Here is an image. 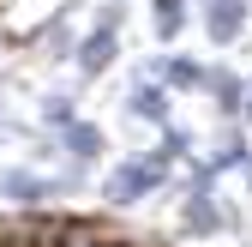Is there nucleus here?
<instances>
[{"instance_id":"1","label":"nucleus","mask_w":252,"mask_h":247,"mask_svg":"<svg viewBox=\"0 0 252 247\" xmlns=\"http://www.w3.org/2000/svg\"><path fill=\"white\" fill-rule=\"evenodd\" d=\"M162 187H174V163H168L156 145H150V151H126V157L108 163V175L96 181V193H102L108 211H132V205L156 199Z\"/></svg>"},{"instance_id":"2","label":"nucleus","mask_w":252,"mask_h":247,"mask_svg":"<svg viewBox=\"0 0 252 247\" xmlns=\"http://www.w3.org/2000/svg\"><path fill=\"white\" fill-rule=\"evenodd\" d=\"M144 73L156 84H168V97H204V73H210V60L198 54H186V48H156L144 60Z\"/></svg>"},{"instance_id":"3","label":"nucleus","mask_w":252,"mask_h":247,"mask_svg":"<svg viewBox=\"0 0 252 247\" xmlns=\"http://www.w3.org/2000/svg\"><path fill=\"white\" fill-rule=\"evenodd\" d=\"M174 235H180V241H210V235H228V199H222V193H180Z\"/></svg>"},{"instance_id":"4","label":"nucleus","mask_w":252,"mask_h":247,"mask_svg":"<svg viewBox=\"0 0 252 247\" xmlns=\"http://www.w3.org/2000/svg\"><path fill=\"white\" fill-rule=\"evenodd\" d=\"M0 199L12 211H42V205H60V187H54V175L30 169V163H6L0 169Z\"/></svg>"},{"instance_id":"5","label":"nucleus","mask_w":252,"mask_h":247,"mask_svg":"<svg viewBox=\"0 0 252 247\" xmlns=\"http://www.w3.org/2000/svg\"><path fill=\"white\" fill-rule=\"evenodd\" d=\"M192 6H198V24H204L210 48H234L252 30V0H192Z\"/></svg>"},{"instance_id":"6","label":"nucleus","mask_w":252,"mask_h":247,"mask_svg":"<svg viewBox=\"0 0 252 247\" xmlns=\"http://www.w3.org/2000/svg\"><path fill=\"white\" fill-rule=\"evenodd\" d=\"M126 115H132L138 127L162 133L168 121H174V97H168V84H156V79L138 67V73H132V90H126Z\"/></svg>"},{"instance_id":"7","label":"nucleus","mask_w":252,"mask_h":247,"mask_svg":"<svg viewBox=\"0 0 252 247\" xmlns=\"http://www.w3.org/2000/svg\"><path fill=\"white\" fill-rule=\"evenodd\" d=\"M246 73L240 67H228V60H210V73H204V103L216 109V121H240V109H246Z\"/></svg>"},{"instance_id":"8","label":"nucleus","mask_w":252,"mask_h":247,"mask_svg":"<svg viewBox=\"0 0 252 247\" xmlns=\"http://www.w3.org/2000/svg\"><path fill=\"white\" fill-rule=\"evenodd\" d=\"M120 60V30L108 24H90L84 37H78V54H72V67H78V84H96L108 67Z\"/></svg>"},{"instance_id":"9","label":"nucleus","mask_w":252,"mask_h":247,"mask_svg":"<svg viewBox=\"0 0 252 247\" xmlns=\"http://www.w3.org/2000/svg\"><path fill=\"white\" fill-rule=\"evenodd\" d=\"M54 145H60V163H78V169H90V163H102V151H108V133H102L90 115H78L66 133H54Z\"/></svg>"},{"instance_id":"10","label":"nucleus","mask_w":252,"mask_h":247,"mask_svg":"<svg viewBox=\"0 0 252 247\" xmlns=\"http://www.w3.org/2000/svg\"><path fill=\"white\" fill-rule=\"evenodd\" d=\"M192 24V0H150V37L156 48H174Z\"/></svg>"},{"instance_id":"11","label":"nucleus","mask_w":252,"mask_h":247,"mask_svg":"<svg viewBox=\"0 0 252 247\" xmlns=\"http://www.w3.org/2000/svg\"><path fill=\"white\" fill-rule=\"evenodd\" d=\"M78 37H84V30H78L72 18H60V12L36 24V48H42L48 60H66V67H72V54H78Z\"/></svg>"},{"instance_id":"12","label":"nucleus","mask_w":252,"mask_h":247,"mask_svg":"<svg viewBox=\"0 0 252 247\" xmlns=\"http://www.w3.org/2000/svg\"><path fill=\"white\" fill-rule=\"evenodd\" d=\"M72 121H78V97H72V90H42V97H36V127H42L48 139L66 133Z\"/></svg>"},{"instance_id":"13","label":"nucleus","mask_w":252,"mask_h":247,"mask_svg":"<svg viewBox=\"0 0 252 247\" xmlns=\"http://www.w3.org/2000/svg\"><path fill=\"white\" fill-rule=\"evenodd\" d=\"M210 157L222 163V169H234V175L252 163V139H246L240 121H222V133H216V151H210Z\"/></svg>"},{"instance_id":"14","label":"nucleus","mask_w":252,"mask_h":247,"mask_svg":"<svg viewBox=\"0 0 252 247\" xmlns=\"http://www.w3.org/2000/svg\"><path fill=\"white\" fill-rule=\"evenodd\" d=\"M156 151H162L168 163H186V157H198V139H192V127H180V121H168V127L156 133Z\"/></svg>"},{"instance_id":"15","label":"nucleus","mask_w":252,"mask_h":247,"mask_svg":"<svg viewBox=\"0 0 252 247\" xmlns=\"http://www.w3.org/2000/svg\"><path fill=\"white\" fill-rule=\"evenodd\" d=\"M90 24H108V30H126V0H102L96 6V18Z\"/></svg>"},{"instance_id":"16","label":"nucleus","mask_w":252,"mask_h":247,"mask_svg":"<svg viewBox=\"0 0 252 247\" xmlns=\"http://www.w3.org/2000/svg\"><path fill=\"white\" fill-rule=\"evenodd\" d=\"M240 127H252V84H246V109H240Z\"/></svg>"},{"instance_id":"17","label":"nucleus","mask_w":252,"mask_h":247,"mask_svg":"<svg viewBox=\"0 0 252 247\" xmlns=\"http://www.w3.org/2000/svg\"><path fill=\"white\" fill-rule=\"evenodd\" d=\"M240 181H246V199H252V163H246V169H240Z\"/></svg>"},{"instance_id":"18","label":"nucleus","mask_w":252,"mask_h":247,"mask_svg":"<svg viewBox=\"0 0 252 247\" xmlns=\"http://www.w3.org/2000/svg\"><path fill=\"white\" fill-rule=\"evenodd\" d=\"M0 97H6V90H0ZM0 133H6V121H0Z\"/></svg>"}]
</instances>
